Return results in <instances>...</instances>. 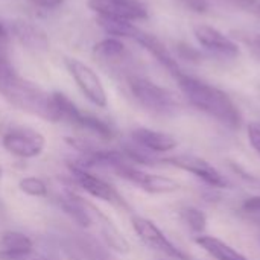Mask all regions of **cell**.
<instances>
[{"label":"cell","mask_w":260,"mask_h":260,"mask_svg":"<svg viewBox=\"0 0 260 260\" xmlns=\"http://www.w3.org/2000/svg\"><path fill=\"white\" fill-rule=\"evenodd\" d=\"M229 3H232L233 6L236 8H241V9H247V11H254V8L257 6L259 0H225Z\"/></svg>","instance_id":"f1b7e54d"},{"label":"cell","mask_w":260,"mask_h":260,"mask_svg":"<svg viewBox=\"0 0 260 260\" xmlns=\"http://www.w3.org/2000/svg\"><path fill=\"white\" fill-rule=\"evenodd\" d=\"M195 241L206 253H209L216 260H248L239 251H236L235 248H232L230 245H227L218 238L200 235Z\"/></svg>","instance_id":"44dd1931"},{"label":"cell","mask_w":260,"mask_h":260,"mask_svg":"<svg viewBox=\"0 0 260 260\" xmlns=\"http://www.w3.org/2000/svg\"><path fill=\"white\" fill-rule=\"evenodd\" d=\"M256 46H257V47L260 49V37L259 38H256Z\"/></svg>","instance_id":"d6a6232c"},{"label":"cell","mask_w":260,"mask_h":260,"mask_svg":"<svg viewBox=\"0 0 260 260\" xmlns=\"http://www.w3.org/2000/svg\"><path fill=\"white\" fill-rule=\"evenodd\" d=\"M113 175H116V177L137 186L143 192H148L152 195L172 193L180 189V184L175 180L160 175V174L148 172V171L142 169L140 166H136L134 163H131L126 158V155H125V160L114 169Z\"/></svg>","instance_id":"52a82bcc"},{"label":"cell","mask_w":260,"mask_h":260,"mask_svg":"<svg viewBox=\"0 0 260 260\" xmlns=\"http://www.w3.org/2000/svg\"><path fill=\"white\" fill-rule=\"evenodd\" d=\"M244 209L247 212L251 213H260V197H254V198H248L244 203Z\"/></svg>","instance_id":"f546056e"},{"label":"cell","mask_w":260,"mask_h":260,"mask_svg":"<svg viewBox=\"0 0 260 260\" xmlns=\"http://www.w3.org/2000/svg\"><path fill=\"white\" fill-rule=\"evenodd\" d=\"M6 37V27H5V24L0 21V38H5Z\"/></svg>","instance_id":"4dcf8cb0"},{"label":"cell","mask_w":260,"mask_h":260,"mask_svg":"<svg viewBox=\"0 0 260 260\" xmlns=\"http://www.w3.org/2000/svg\"><path fill=\"white\" fill-rule=\"evenodd\" d=\"M180 216H181V221L198 236L203 235V232L206 230L207 218L201 210L195 207H184L180 210Z\"/></svg>","instance_id":"603a6c76"},{"label":"cell","mask_w":260,"mask_h":260,"mask_svg":"<svg viewBox=\"0 0 260 260\" xmlns=\"http://www.w3.org/2000/svg\"><path fill=\"white\" fill-rule=\"evenodd\" d=\"M64 64L85 99L98 108H107L108 94L96 70L78 58H66Z\"/></svg>","instance_id":"ba28073f"},{"label":"cell","mask_w":260,"mask_h":260,"mask_svg":"<svg viewBox=\"0 0 260 260\" xmlns=\"http://www.w3.org/2000/svg\"><path fill=\"white\" fill-rule=\"evenodd\" d=\"M11 30L14 37L20 41V44L34 52H43L49 49V40L46 34L35 24L26 20H15L11 24Z\"/></svg>","instance_id":"2e32d148"},{"label":"cell","mask_w":260,"mask_h":260,"mask_svg":"<svg viewBox=\"0 0 260 260\" xmlns=\"http://www.w3.org/2000/svg\"><path fill=\"white\" fill-rule=\"evenodd\" d=\"M29 2H30L35 8L50 11V9H56V8H59L66 0H29Z\"/></svg>","instance_id":"4316f807"},{"label":"cell","mask_w":260,"mask_h":260,"mask_svg":"<svg viewBox=\"0 0 260 260\" xmlns=\"http://www.w3.org/2000/svg\"><path fill=\"white\" fill-rule=\"evenodd\" d=\"M134 41H137L142 47H145L172 76H175L178 72H181V67L178 66L177 59L171 55L168 47L155 35L145 32V30H140Z\"/></svg>","instance_id":"ac0fdd59"},{"label":"cell","mask_w":260,"mask_h":260,"mask_svg":"<svg viewBox=\"0 0 260 260\" xmlns=\"http://www.w3.org/2000/svg\"><path fill=\"white\" fill-rule=\"evenodd\" d=\"M129 142L152 155L154 154H166V152L175 149L178 145L177 139L172 134L151 129L146 126H137V128L131 129Z\"/></svg>","instance_id":"4fadbf2b"},{"label":"cell","mask_w":260,"mask_h":260,"mask_svg":"<svg viewBox=\"0 0 260 260\" xmlns=\"http://www.w3.org/2000/svg\"><path fill=\"white\" fill-rule=\"evenodd\" d=\"M90 209L94 221L93 227H96L99 232V241L116 254H128L131 251V245L125 235L120 232V229L110 219V216H107L101 209H98L96 204L91 203Z\"/></svg>","instance_id":"7c38bea8"},{"label":"cell","mask_w":260,"mask_h":260,"mask_svg":"<svg viewBox=\"0 0 260 260\" xmlns=\"http://www.w3.org/2000/svg\"><path fill=\"white\" fill-rule=\"evenodd\" d=\"M254 14H257V15H260V0H259V3H257V6L254 8V11H253Z\"/></svg>","instance_id":"1f68e13d"},{"label":"cell","mask_w":260,"mask_h":260,"mask_svg":"<svg viewBox=\"0 0 260 260\" xmlns=\"http://www.w3.org/2000/svg\"><path fill=\"white\" fill-rule=\"evenodd\" d=\"M14 260H56V259H55V257H52V256H49V254H46V253H41V251H38V250L35 248V250H32V251H29V253L23 254V256L15 257Z\"/></svg>","instance_id":"83f0119b"},{"label":"cell","mask_w":260,"mask_h":260,"mask_svg":"<svg viewBox=\"0 0 260 260\" xmlns=\"http://www.w3.org/2000/svg\"><path fill=\"white\" fill-rule=\"evenodd\" d=\"M183 8L197 12V14H206L210 9V3L207 0H177Z\"/></svg>","instance_id":"d4e9b609"},{"label":"cell","mask_w":260,"mask_h":260,"mask_svg":"<svg viewBox=\"0 0 260 260\" xmlns=\"http://www.w3.org/2000/svg\"><path fill=\"white\" fill-rule=\"evenodd\" d=\"M174 78L190 105L216 119L219 123L230 129H238L241 126V111L225 91L192 75H187L183 70L178 72Z\"/></svg>","instance_id":"7a4b0ae2"},{"label":"cell","mask_w":260,"mask_h":260,"mask_svg":"<svg viewBox=\"0 0 260 260\" xmlns=\"http://www.w3.org/2000/svg\"><path fill=\"white\" fill-rule=\"evenodd\" d=\"M0 143L9 155L18 160H34L44 152L47 140L44 134L35 128L15 125L2 134Z\"/></svg>","instance_id":"8992f818"},{"label":"cell","mask_w":260,"mask_h":260,"mask_svg":"<svg viewBox=\"0 0 260 260\" xmlns=\"http://www.w3.org/2000/svg\"><path fill=\"white\" fill-rule=\"evenodd\" d=\"M193 35L201 46L212 50L213 53H218L227 58H235L239 55L238 44L232 38L224 35L221 30H218L216 27H212L209 24H197L193 26Z\"/></svg>","instance_id":"5bb4252c"},{"label":"cell","mask_w":260,"mask_h":260,"mask_svg":"<svg viewBox=\"0 0 260 260\" xmlns=\"http://www.w3.org/2000/svg\"><path fill=\"white\" fill-rule=\"evenodd\" d=\"M126 82L133 99L149 114L169 117L180 110L177 96L154 81L139 75H128Z\"/></svg>","instance_id":"5b68a950"},{"label":"cell","mask_w":260,"mask_h":260,"mask_svg":"<svg viewBox=\"0 0 260 260\" xmlns=\"http://www.w3.org/2000/svg\"><path fill=\"white\" fill-rule=\"evenodd\" d=\"M66 168H67V174H69V180L72 186H75L79 192L98 201H102L120 212H126V213L133 212V207L125 200V197L117 190V187L111 184L99 172L82 166L75 158L69 160L66 163Z\"/></svg>","instance_id":"277c9868"},{"label":"cell","mask_w":260,"mask_h":260,"mask_svg":"<svg viewBox=\"0 0 260 260\" xmlns=\"http://www.w3.org/2000/svg\"><path fill=\"white\" fill-rule=\"evenodd\" d=\"M75 247L81 260H116L113 251L90 235H79L75 241Z\"/></svg>","instance_id":"d6986e66"},{"label":"cell","mask_w":260,"mask_h":260,"mask_svg":"<svg viewBox=\"0 0 260 260\" xmlns=\"http://www.w3.org/2000/svg\"><path fill=\"white\" fill-rule=\"evenodd\" d=\"M17 187L23 195L30 198H47L50 195L47 183L37 175H27L20 178Z\"/></svg>","instance_id":"7402d4cb"},{"label":"cell","mask_w":260,"mask_h":260,"mask_svg":"<svg viewBox=\"0 0 260 260\" xmlns=\"http://www.w3.org/2000/svg\"><path fill=\"white\" fill-rule=\"evenodd\" d=\"M131 227L137 238L146 245L148 248L169 257L172 260H190L189 254H186L181 248H178L163 232L161 229L151 219L133 215L131 216Z\"/></svg>","instance_id":"9c48e42d"},{"label":"cell","mask_w":260,"mask_h":260,"mask_svg":"<svg viewBox=\"0 0 260 260\" xmlns=\"http://www.w3.org/2000/svg\"><path fill=\"white\" fill-rule=\"evenodd\" d=\"M2 177H3V169H2V166H0V180H2Z\"/></svg>","instance_id":"836d02e7"},{"label":"cell","mask_w":260,"mask_h":260,"mask_svg":"<svg viewBox=\"0 0 260 260\" xmlns=\"http://www.w3.org/2000/svg\"><path fill=\"white\" fill-rule=\"evenodd\" d=\"M32 250H35V242L23 232L8 230L0 236V260H14Z\"/></svg>","instance_id":"e0dca14e"},{"label":"cell","mask_w":260,"mask_h":260,"mask_svg":"<svg viewBox=\"0 0 260 260\" xmlns=\"http://www.w3.org/2000/svg\"><path fill=\"white\" fill-rule=\"evenodd\" d=\"M177 53L181 59H186L190 62H200L201 61V53L187 43H177Z\"/></svg>","instance_id":"cb8c5ba5"},{"label":"cell","mask_w":260,"mask_h":260,"mask_svg":"<svg viewBox=\"0 0 260 260\" xmlns=\"http://www.w3.org/2000/svg\"><path fill=\"white\" fill-rule=\"evenodd\" d=\"M160 163L169 165V166L177 168V169L184 171V172H189L212 187L225 189L229 186L227 178L213 165H210L207 160H204L201 157L189 155V154H177V155L161 157Z\"/></svg>","instance_id":"30bf717a"},{"label":"cell","mask_w":260,"mask_h":260,"mask_svg":"<svg viewBox=\"0 0 260 260\" xmlns=\"http://www.w3.org/2000/svg\"><path fill=\"white\" fill-rule=\"evenodd\" d=\"M52 96L56 111V123L69 125L79 133L93 136L94 139L102 142H111L116 139L117 129L113 126L111 122L94 113L84 111L67 94L61 91H52Z\"/></svg>","instance_id":"3957f363"},{"label":"cell","mask_w":260,"mask_h":260,"mask_svg":"<svg viewBox=\"0 0 260 260\" xmlns=\"http://www.w3.org/2000/svg\"><path fill=\"white\" fill-rule=\"evenodd\" d=\"M247 134L251 146L260 155V122H251L247 128Z\"/></svg>","instance_id":"484cf974"},{"label":"cell","mask_w":260,"mask_h":260,"mask_svg":"<svg viewBox=\"0 0 260 260\" xmlns=\"http://www.w3.org/2000/svg\"><path fill=\"white\" fill-rule=\"evenodd\" d=\"M96 21L102 27V30L105 34H108V37H116V38L136 40V37L142 30L133 21L122 20V18H114V17H107V15H96Z\"/></svg>","instance_id":"ffe728a7"},{"label":"cell","mask_w":260,"mask_h":260,"mask_svg":"<svg viewBox=\"0 0 260 260\" xmlns=\"http://www.w3.org/2000/svg\"><path fill=\"white\" fill-rule=\"evenodd\" d=\"M93 56L108 67H122L128 59V50L120 38L107 37L93 46Z\"/></svg>","instance_id":"9a60e30c"},{"label":"cell","mask_w":260,"mask_h":260,"mask_svg":"<svg viewBox=\"0 0 260 260\" xmlns=\"http://www.w3.org/2000/svg\"><path fill=\"white\" fill-rule=\"evenodd\" d=\"M0 96L26 114L56 123L52 91H46L38 84L21 76L6 56L0 58Z\"/></svg>","instance_id":"6da1fadb"},{"label":"cell","mask_w":260,"mask_h":260,"mask_svg":"<svg viewBox=\"0 0 260 260\" xmlns=\"http://www.w3.org/2000/svg\"><path fill=\"white\" fill-rule=\"evenodd\" d=\"M88 6L96 15L122 18L133 23L146 20L149 15L148 6L142 0H88Z\"/></svg>","instance_id":"8fae6325"}]
</instances>
